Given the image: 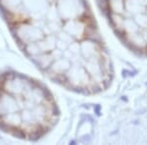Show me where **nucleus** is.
<instances>
[{
    "label": "nucleus",
    "instance_id": "423d86ee",
    "mask_svg": "<svg viewBox=\"0 0 147 145\" xmlns=\"http://www.w3.org/2000/svg\"><path fill=\"white\" fill-rule=\"evenodd\" d=\"M23 110V99L1 90L0 91V118L4 115Z\"/></svg>",
    "mask_w": 147,
    "mask_h": 145
},
{
    "label": "nucleus",
    "instance_id": "f257e3e1",
    "mask_svg": "<svg viewBox=\"0 0 147 145\" xmlns=\"http://www.w3.org/2000/svg\"><path fill=\"white\" fill-rule=\"evenodd\" d=\"M117 35L131 50L147 56V0H104Z\"/></svg>",
    "mask_w": 147,
    "mask_h": 145
},
{
    "label": "nucleus",
    "instance_id": "f03ea898",
    "mask_svg": "<svg viewBox=\"0 0 147 145\" xmlns=\"http://www.w3.org/2000/svg\"><path fill=\"white\" fill-rule=\"evenodd\" d=\"M44 21L45 19L39 21L27 20L11 24L10 30L21 48L23 49L26 45L45 37V34L41 28Z\"/></svg>",
    "mask_w": 147,
    "mask_h": 145
},
{
    "label": "nucleus",
    "instance_id": "0eeeda50",
    "mask_svg": "<svg viewBox=\"0 0 147 145\" xmlns=\"http://www.w3.org/2000/svg\"><path fill=\"white\" fill-rule=\"evenodd\" d=\"M30 59L32 61V63H34L37 68L42 71V72H45L47 69L51 66V64L54 62V59L52 58L50 53L39 54V55L30 57Z\"/></svg>",
    "mask_w": 147,
    "mask_h": 145
},
{
    "label": "nucleus",
    "instance_id": "7ed1b4c3",
    "mask_svg": "<svg viewBox=\"0 0 147 145\" xmlns=\"http://www.w3.org/2000/svg\"><path fill=\"white\" fill-rule=\"evenodd\" d=\"M0 9L10 25L21 21H27L23 0H0Z\"/></svg>",
    "mask_w": 147,
    "mask_h": 145
},
{
    "label": "nucleus",
    "instance_id": "39448f33",
    "mask_svg": "<svg viewBox=\"0 0 147 145\" xmlns=\"http://www.w3.org/2000/svg\"><path fill=\"white\" fill-rule=\"evenodd\" d=\"M57 38L55 35L49 34L43 37L42 39H39L37 41H34L32 43L26 45L23 48V51L28 58L32 56H36L43 53H50L56 49Z\"/></svg>",
    "mask_w": 147,
    "mask_h": 145
},
{
    "label": "nucleus",
    "instance_id": "20e7f679",
    "mask_svg": "<svg viewBox=\"0 0 147 145\" xmlns=\"http://www.w3.org/2000/svg\"><path fill=\"white\" fill-rule=\"evenodd\" d=\"M49 0H23V6L27 20L39 21L45 19L46 12L50 6Z\"/></svg>",
    "mask_w": 147,
    "mask_h": 145
}]
</instances>
